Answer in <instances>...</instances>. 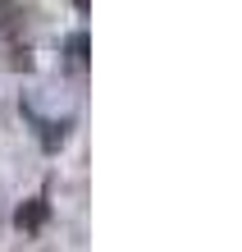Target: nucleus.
Segmentation results:
<instances>
[{
  "instance_id": "nucleus-1",
  "label": "nucleus",
  "mask_w": 242,
  "mask_h": 252,
  "mask_svg": "<svg viewBox=\"0 0 242 252\" xmlns=\"http://www.w3.org/2000/svg\"><path fill=\"white\" fill-rule=\"evenodd\" d=\"M14 220H19V229H37L41 220H46V202H41V197H32L27 206H19V216H14Z\"/></svg>"
},
{
  "instance_id": "nucleus-2",
  "label": "nucleus",
  "mask_w": 242,
  "mask_h": 252,
  "mask_svg": "<svg viewBox=\"0 0 242 252\" xmlns=\"http://www.w3.org/2000/svg\"><path fill=\"white\" fill-rule=\"evenodd\" d=\"M69 51H73V64H82V60H87V37H73Z\"/></svg>"
}]
</instances>
